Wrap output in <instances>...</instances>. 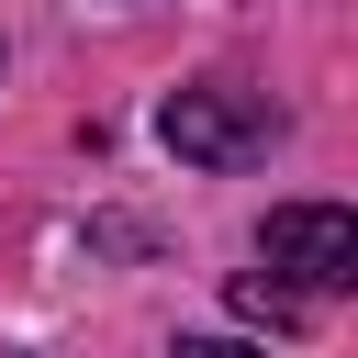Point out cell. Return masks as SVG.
Segmentation results:
<instances>
[{
    "label": "cell",
    "mask_w": 358,
    "mask_h": 358,
    "mask_svg": "<svg viewBox=\"0 0 358 358\" xmlns=\"http://www.w3.org/2000/svg\"><path fill=\"white\" fill-rule=\"evenodd\" d=\"M157 134H168L179 168H246V157L280 145V101L268 90H235V78H201V90H168Z\"/></svg>",
    "instance_id": "cell-1"
},
{
    "label": "cell",
    "mask_w": 358,
    "mask_h": 358,
    "mask_svg": "<svg viewBox=\"0 0 358 358\" xmlns=\"http://www.w3.org/2000/svg\"><path fill=\"white\" fill-rule=\"evenodd\" d=\"M257 257L280 280H302V291H347L358 280V213L347 201H280L257 224Z\"/></svg>",
    "instance_id": "cell-2"
},
{
    "label": "cell",
    "mask_w": 358,
    "mask_h": 358,
    "mask_svg": "<svg viewBox=\"0 0 358 358\" xmlns=\"http://www.w3.org/2000/svg\"><path fill=\"white\" fill-rule=\"evenodd\" d=\"M235 313H257V324H302V302H291V291H268V280H246V291H235Z\"/></svg>",
    "instance_id": "cell-3"
}]
</instances>
